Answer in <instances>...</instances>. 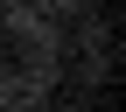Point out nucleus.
<instances>
[{
    "label": "nucleus",
    "mask_w": 126,
    "mask_h": 112,
    "mask_svg": "<svg viewBox=\"0 0 126 112\" xmlns=\"http://www.w3.org/2000/svg\"><path fill=\"white\" fill-rule=\"evenodd\" d=\"M0 7H7V0H0Z\"/></svg>",
    "instance_id": "4"
},
{
    "label": "nucleus",
    "mask_w": 126,
    "mask_h": 112,
    "mask_svg": "<svg viewBox=\"0 0 126 112\" xmlns=\"http://www.w3.org/2000/svg\"><path fill=\"white\" fill-rule=\"evenodd\" d=\"M49 105H56V77L14 70V112H49Z\"/></svg>",
    "instance_id": "1"
},
{
    "label": "nucleus",
    "mask_w": 126,
    "mask_h": 112,
    "mask_svg": "<svg viewBox=\"0 0 126 112\" xmlns=\"http://www.w3.org/2000/svg\"><path fill=\"white\" fill-rule=\"evenodd\" d=\"M35 7L49 14V21H77V14H91L98 0H35Z\"/></svg>",
    "instance_id": "3"
},
{
    "label": "nucleus",
    "mask_w": 126,
    "mask_h": 112,
    "mask_svg": "<svg viewBox=\"0 0 126 112\" xmlns=\"http://www.w3.org/2000/svg\"><path fill=\"white\" fill-rule=\"evenodd\" d=\"M105 77H112V49H84V63H77V84H84V91H98Z\"/></svg>",
    "instance_id": "2"
}]
</instances>
